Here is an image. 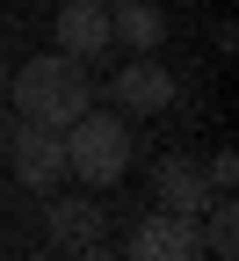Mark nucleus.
<instances>
[{
    "label": "nucleus",
    "mask_w": 239,
    "mask_h": 261,
    "mask_svg": "<svg viewBox=\"0 0 239 261\" xmlns=\"http://www.w3.org/2000/svg\"><path fill=\"white\" fill-rule=\"evenodd\" d=\"M8 102H15V116H37V123L65 130V123L94 102L87 58H73V51H37V58H22V73H8Z\"/></svg>",
    "instance_id": "f257e3e1"
},
{
    "label": "nucleus",
    "mask_w": 239,
    "mask_h": 261,
    "mask_svg": "<svg viewBox=\"0 0 239 261\" xmlns=\"http://www.w3.org/2000/svg\"><path fill=\"white\" fill-rule=\"evenodd\" d=\"M130 174V123L116 109H80L65 123V181H87V189H116Z\"/></svg>",
    "instance_id": "f03ea898"
},
{
    "label": "nucleus",
    "mask_w": 239,
    "mask_h": 261,
    "mask_svg": "<svg viewBox=\"0 0 239 261\" xmlns=\"http://www.w3.org/2000/svg\"><path fill=\"white\" fill-rule=\"evenodd\" d=\"M0 160H8V174H15L22 196L65 189V130H51V123H37V116H15V138H8Z\"/></svg>",
    "instance_id": "7ed1b4c3"
},
{
    "label": "nucleus",
    "mask_w": 239,
    "mask_h": 261,
    "mask_svg": "<svg viewBox=\"0 0 239 261\" xmlns=\"http://www.w3.org/2000/svg\"><path fill=\"white\" fill-rule=\"evenodd\" d=\"M130 254H138V261H196L203 254V232H196V218L152 203V218H138V232H130Z\"/></svg>",
    "instance_id": "20e7f679"
},
{
    "label": "nucleus",
    "mask_w": 239,
    "mask_h": 261,
    "mask_svg": "<svg viewBox=\"0 0 239 261\" xmlns=\"http://www.w3.org/2000/svg\"><path fill=\"white\" fill-rule=\"evenodd\" d=\"M109 94H116L123 109H138V116H160V109H174V73H167L152 51H138V58L109 80Z\"/></svg>",
    "instance_id": "39448f33"
},
{
    "label": "nucleus",
    "mask_w": 239,
    "mask_h": 261,
    "mask_svg": "<svg viewBox=\"0 0 239 261\" xmlns=\"http://www.w3.org/2000/svg\"><path fill=\"white\" fill-rule=\"evenodd\" d=\"M210 174L196 167V160H181V152H167L160 167H152V203L160 211H181V218H203V203H210Z\"/></svg>",
    "instance_id": "423d86ee"
},
{
    "label": "nucleus",
    "mask_w": 239,
    "mask_h": 261,
    "mask_svg": "<svg viewBox=\"0 0 239 261\" xmlns=\"http://www.w3.org/2000/svg\"><path fill=\"white\" fill-rule=\"evenodd\" d=\"M101 203H87V196H44V232H51V247H94L101 240Z\"/></svg>",
    "instance_id": "0eeeda50"
},
{
    "label": "nucleus",
    "mask_w": 239,
    "mask_h": 261,
    "mask_svg": "<svg viewBox=\"0 0 239 261\" xmlns=\"http://www.w3.org/2000/svg\"><path fill=\"white\" fill-rule=\"evenodd\" d=\"M58 51H73V58L109 51V8L101 0H65L58 8Z\"/></svg>",
    "instance_id": "6e6552de"
},
{
    "label": "nucleus",
    "mask_w": 239,
    "mask_h": 261,
    "mask_svg": "<svg viewBox=\"0 0 239 261\" xmlns=\"http://www.w3.org/2000/svg\"><path fill=\"white\" fill-rule=\"evenodd\" d=\"M109 44H123V51H160V44H167V15L152 8V0H116V8H109Z\"/></svg>",
    "instance_id": "1a4fd4ad"
},
{
    "label": "nucleus",
    "mask_w": 239,
    "mask_h": 261,
    "mask_svg": "<svg viewBox=\"0 0 239 261\" xmlns=\"http://www.w3.org/2000/svg\"><path fill=\"white\" fill-rule=\"evenodd\" d=\"M196 232H203V254L232 261V254H239V203H232V196H210L203 218H196Z\"/></svg>",
    "instance_id": "9d476101"
},
{
    "label": "nucleus",
    "mask_w": 239,
    "mask_h": 261,
    "mask_svg": "<svg viewBox=\"0 0 239 261\" xmlns=\"http://www.w3.org/2000/svg\"><path fill=\"white\" fill-rule=\"evenodd\" d=\"M203 174H210V189H218V196H232V189H239V160H232V152H218Z\"/></svg>",
    "instance_id": "9b49d317"
},
{
    "label": "nucleus",
    "mask_w": 239,
    "mask_h": 261,
    "mask_svg": "<svg viewBox=\"0 0 239 261\" xmlns=\"http://www.w3.org/2000/svg\"><path fill=\"white\" fill-rule=\"evenodd\" d=\"M8 138H15V109H0V152H8Z\"/></svg>",
    "instance_id": "f8f14e48"
},
{
    "label": "nucleus",
    "mask_w": 239,
    "mask_h": 261,
    "mask_svg": "<svg viewBox=\"0 0 239 261\" xmlns=\"http://www.w3.org/2000/svg\"><path fill=\"white\" fill-rule=\"evenodd\" d=\"M0 94H8V58H0Z\"/></svg>",
    "instance_id": "ddd939ff"
},
{
    "label": "nucleus",
    "mask_w": 239,
    "mask_h": 261,
    "mask_svg": "<svg viewBox=\"0 0 239 261\" xmlns=\"http://www.w3.org/2000/svg\"><path fill=\"white\" fill-rule=\"evenodd\" d=\"M101 8H116V0H101Z\"/></svg>",
    "instance_id": "4468645a"
}]
</instances>
